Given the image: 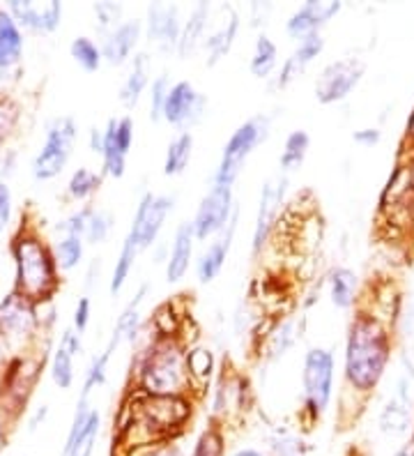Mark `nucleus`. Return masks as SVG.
<instances>
[{
    "label": "nucleus",
    "instance_id": "a19ab883",
    "mask_svg": "<svg viewBox=\"0 0 414 456\" xmlns=\"http://www.w3.org/2000/svg\"><path fill=\"white\" fill-rule=\"evenodd\" d=\"M297 341V321H286V323H281L279 328L272 332L270 337V348H267V353L272 355V360H276L279 355H286V351L290 348V346Z\"/></svg>",
    "mask_w": 414,
    "mask_h": 456
},
{
    "label": "nucleus",
    "instance_id": "9b49d317",
    "mask_svg": "<svg viewBox=\"0 0 414 456\" xmlns=\"http://www.w3.org/2000/svg\"><path fill=\"white\" fill-rule=\"evenodd\" d=\"M134 143V120L132 116L110 118L104 129V148H101V159H104V175L110 178H125L127 173V157Z\"/></svg>",
    "mask_w": 414,
    "mask_h": 456
},
{
    "label": "nucleus",
    "instance_id": "aec40b11",
    "mask_svg": "<svg viewBox=\"0 0 414 456\" xmlns=\"http://www.w3.org/2000/svg\"><path fill=\"white\" fill-rule=\"evenodd\" d=\"M37 328V318H35V306L12 293L3 305H0V334L7 339H23L30 337Z\"/></svg>",
    "mask_w": 414,
    "mask_h": 456
},
{
    "label": "nucleus",
    "instance_id": "7c9ffc66",
    "mask_svg": "<svg viewBox=\"0 0 414 456\" xmlns=\"http://www.w3.org/2000/svg\"><path fill=\"white\" fill-rule=\"evenodd\" d=\"M276 65H279V49H276L274 39L270 35L260 33L254 45V56L248 62V69L256 78H270Z\"/></svg>",
    "mask_w": 414,
    "mask_h": 456
},
{
    "label": "nucleus",
    "instance_id": "5701e85b",
    "mask_svg": "<svg viewBox=\"0 0 414 456\" xmlns=\"http://www.w3.org/2000/svg\"><path fill=\"white\" fill-rule=\"evenodd\" d=\"M81 353V334L74 328L65 330L61 344L51 357V379L61 390H69L74 385V357Z\"/></svg>",
    "mask_w": 414,
    "mask_h": 456
},
{
    "label": "nucleus",
    "instance_id": "f3484780",
    "mask_svg": "<svg viewBox=\"0 0 414 456\" xmlns=\"http://www.w3.org/2000/svg\"><path fill=\"white\" fill-rule=\"evenodd\" d=\"M238 219L239 210H235L232 219L228 222V226L221 231L216 238H212V242L205 247V251L199 256V263H196V274H199L200 284H210L219 277V273L226 265V258L231 254L232 238H235V231H238Z\"/></svg>",
    "mask_w": 414,
    "mask_h": 456
},
{
    "label": "nucleus",
    "instance_id": "603ef678",
    "mask_svg": "<svg viewBox=\"0 0 414 456\" xmlns=\"http://www.w3.org/2000/svg\"><path fill=\"white\" fill-rule=\"evenodd\" d=\"M231 456H270V454L263 450H256V447H239V450L232 452Z\"/></svg>",
    "mask_w": 414,
    "mask_h": 456
},
{
    "label": "nucleus",
    "instance_id": "58836bf2",
    "mask_svg": "<svg viewBox=\"0 0 414 456\" xmlns=\"http://www.w3.org/2000/svg\"><path fill=\"white\" fill-rule=\"evenodd\" d=\"M110 231H113V217H110V212L90 208L88 222H85V233H83V242H85V245H101V242L109 238Z\"/></svg>",
    "mask_w": 414,
    "mask_h": 456
},
{
    "label": "nucleus",
    "instance_id": "20e7f679",
    "mask_svg": "<svg viewBox=\"0 0 414 456\" xmlns=\"http://www.w3.org/2000/svg\"><path fill=\"white\" fill-rule=\"evenodd\" d=\"M267 132H270V118L263 116V113L248 118L247 123L239 125L221 151L219 167H216L212 183L232 187L235 180L239 178V173L247 167L248 157L254 155L256 148L267 139Z\"/></svg>",
    "mask_w": 414,
    "mask_h": 456
},
{
    "label": "nucleus",
    "instance_id": "39448f33",
    "mask_svg": "<svg viewBox=\"0 0 414 456\" xmlns=\"http://www.w3.org/2000/svg\"><path fill=\"white\" fill-rule=\"evenodd\" d=\"M74 143H77V123L69 116L53 118L46 127L45 145L33 159V178L39 183L58 178L65 171L67 162L72 159Z\"/></svg>",
    "mask_w": 414,
    "mask_h": 456
},
{
    "label": "nucleus",
    "instance_id": "8fccbe9b",
    "mask_svg": "<svg viewBox=\"0 0 414 456\" xmlns=\"http://www.w3.org/2000/svg\"><path fill=\"white\" fill-rule=\"evenodd\" d=\"M101 148H104V129H90V151L101 155Z\"/></svg>",
    "mask_w": 414,
    "mask_h": 456
},
{
    "label": "nucleus",
    "instance_id": "e433bc0d",
    "mask_svg": "<svg viewBox=\"0 0 414 456\" xmlns=\"http://www.w3.org/2000/svg\"><path fill=\"white\" fill-rule=\"evenodd\" d=\"M187 367L189 376H191L193 392H196L199 387H205L207 380H210L212 371H215V357L207 348H191V351H187Z\"/></svg>",
    "mask_w": 414,
    "mask_h": 456
},
{
    "label": "nucleus",
    "instance_id": "de8ad7c7",
    "mask_svg": "<svg viewBox=\"0 0 414 456\" xmlns=\"http://www.w3.org/2000/svg\"><path fill=\"white\" fill-rule=\"evenodd\" d=\"M12 222V191L3 180H0V233L10 226Z\"/></svg>",
    "mask_w": 414,
    "mask_h": 456
},
{
    "label": "nucleus",
    "instance_id": "c85d7f7f",
    "mask_svg": "<svg viewBox=\"0 0 414 456\" xmlns=\"http://www.w3.org/2000/svg\"><path fill=\"white\" fill-rule=\"evenodd\" d=\"M193 157V134L191 132H177L175 139L168 143L164 155V175L175 178L187 171L189 162Z\"/></svg>",
    "mask_w": 414,
    "mask_h": 456
},
{
    "label": "nucleus",
    "instance_id": "f03ea898",
    "mask_svg": "<svg viewBox=\"0 0 414 456\" xmlns=\"http://www.w3.org/2000/svg\"><path fill=\"white\" fill-rule=\"evenodd\" d=\"M134 392L148 396H191L187 346L180 337H159L145 346L134 367Z\"/></svg>",
    "mask_w": 414,
    "mask_h": 456
},
{
    "label": "nucleus",
    "instance_id": "bb28decb",
    "mask_svg": "<svg viewBox=\"0 0 414 456\" xmlns=\"http://www.w3.org/2000/svg\"><path fill=\"white\" fill-rule=\"evenodd\" d=\"M150 74H152V69H150V56L148 53H138V56H134V62H132V69H129V74L125 77V81H122L120 86V104L125 106V109H136V104L141 102V97H143L145 88L150 86Z\"/></svg>",
    "mask_w": 414,
    "mask_h": 456
},
{
    "label": "nucleus",
    "instance_id": "79ce46f5",
    "mask_svg": "<svg viewBox=\"0 0 414 456\" xmlns=\"http://www.w3.org/2000/svg\"><path fill=\"white\" fill-rule=\"evenodd\" d=\"M171 78L168 74H161L152 81V88H150V118L159 123L164 120V106H166V97L171 93Z\"/></svg>",
    "mask_w": 414,
    "mask_h": 456
},
{
    "label": "nucleus",
    "instance_id": "473e14b6",
    "mask_svg": "<svg viewBox=\"0 0 414 456\" xmlns=\"http://www.w3.org/2000/svg\"><path fill=\"white\" fill-rule=\"evenodd\" d=\"M138 254H141V251H138V247L134 245L132 240L125 238V242H122V249H120V256H118L116 267H113V274H110V284H109L110 295H118L122 289H125L129 274H132L134 265H136Z\"/></svg>",
    "mask_w": 414,
    "mask_h": 456
},
{
    "label": "nucleus",
    "instance_id": "6e6d98bb",
    "mask_svg": "<svg viewBox=\"0 0 414 456\" xmlns=\"http://www.w3.org/2000/svg\"><path fill=\"white\" fill-rule=\"evenodd\" d=\"M408 141H412L414 143V113H412V118L408 120Z\"/></svg>",
    "mask_w": 414,
    "mask_h": 456
},
{
    "label": "nucleus",
    "instance_id": "393cba45",
    "mask_svg": "<svg viewBox=\"0 0 414 456\" xmlns=\"http://www.w3.org/2000/svg\"><path fill=\"white\" fill-rule=\"evenodd\" d=\"M410 418H412V399H410L408 383H398L392 399L386 401L385 411L380 415V431L386 436H401L408 431Z\"/></svg>",
    "mask_w": 414,
    "mask_h": 456
},
{
    "label": "nucleus",
    "instance_id": "423d86ee",
    "mask_svg": "<svg viewBox=\"0 0 414 456\" xmlns=\"http://www.w3.org/2000/svg\"><path fill=\"white\" fill-rule=\"evenodd\" d=\"M302 387L304 411L315 422L327 411L334 392V355L327 348H311L304 355Z\"/></svg>",
    "mask_w": 414,
    "mask_h": 456
},
{
    "label": "nucleus",
    "instance_id": "f8f14e48",
    "mask_svg": "<svg viewBox=\"0 0 414 456\" xmlns=\"http://www.w3.org/2000/svg\"><path fill=\"white\" fill-rule=\"evenodd\" d=\"M286 187L288 175H283V173L279 178H272L263 184L258 212H256L254 219V240H251V251H254L256 256L265 249L267 240H270L272 231H274V224L279 219V212H281L283 199H286Z\"/></svg>",
    "mask_w": 414,
    "mask_h": 456
},
{
    "label": "nucleus",
    "instance_id": "a211bd4d",
    "mask_svg": "<svg viewBox=\"0 0 414 456\" xmlns=\"http://www.w3.org/2000/svg\"><path fill=\"white\" fill-rule=\"evenodd\" d=\"M322 49H325V37H322V33H315V35H309V37L299 39V45L295 46L293 53L286 58L281 72H279V77L274 78L272 88L286 90L288 86H293L295 81L306 72V67H309L315 58L321 56Z\"/></svg>",
    "mask_w": 414,
    "mask_h": 456
},
{
    "label": "nucleus",
    "instance_id": "1a4fd4ad",
    "mask_svg": "<svg viewBox=\"0 0 414 456\" xmlns=\"http://www.w3.org/2000/svg\"><path fill=\"white\" fill-rule=\"evenodd\" d=\"M173 206H175L173 196L152 194V191H145L143 199L138 200L136 215H134L127 233V238L138 247V251H145L155 245L166 219L173 212Z\"/></svg>",
    "mask_w": 414,
    "mask_h": 456
},
{
    "label": "nucleus",
    "instance_id": "09e8293b",
    "mask_svg": "<svg viewBox=\"0 0 414 456\" xmlns=\"http://www.w3.org/2000/svg\"><path fill=\"white\" fill-rule=\"evenodd\" d=\"M353 139H354V143L364 145V148H373V145L380 143L382 134L377 127H366V129H359V132H354Z\"/></svg>",
    "mask_w": 414,
    "mask_h": 456
},
{
    "label": "nucleus",
    "instance_id": "4c0bfd02",
    "mask_svg": "<svg viewBox=\"0 0 414 456\" xmlns=\"http://www.w3.org/2000/svg\"><path fill=\"white\" fill-rule=\"evenodd\" d=\"M100 428H101V415L100 411L90 412L88 422L83 427V431L78 434V438L74 440V445L69 450L62 452L61 456H93L94 445H97V438H100Z\"/></svg>",
    "mask_w": 414,
    "mask_h": 456
},
{
    "label": "nucleus",
    "instance_id": "b1692460",
    "mask_svg": "<svg viewBox=\"0 0 414 456\" xmlns=\"http://www.w3.org/2000/svg\"><path fill=\"white\" fill-rule=\"evenodd\" d=\"M212 12L215 7L210 3H199L189 12L187 21L183 23V33H180V42H177V56L191 58L196 51L203 46L205 33H207V23H210Z\"/></svg>",
    "mask_w": 414,
    "mask_h": 456
},
{
    "label": "nucleus",
    "instance_id": "4d7b16f0",
    "mask_svg": "<svg viewBox=\"0 0 414 456\" xmlns=\"http://www.w3.org/2000/svg\"><path fill=\"white\" fill-rule=\"evenodd\" d=\"M0 438H3V427H0Z\"/></svg>",
    "mask_w": 414,
    "mask_h": 456
},
{
    "label": "nucleus",
    "instance_id": "c9c22d12",
    "mask_svg": "<svg viewBox=\"0 0 414 456\" xmlns=\"http://www.w3.org/2000/svg\"><path fill=\"white\" fill-rule=\"evenodd\" d=\"M69 53H72L74 62L81 67L83 72L88 74L97 72L101 67V62H104L100 45H94L90 37H74L72 45H69Z\"/></svg>",
    "mask_w": 414,
    "mask_h": 456
},
{
    "label": "nucleus",
    "instance_id": "9d476101",
    "mask_svg": "<svg viewBox=\"0 0 414 456\" xmlns=\"http://www.w3.org/2000/svg\"><path fill=\"white\" fill-rule=\"evenodd\" d=\"M207 111V97L196 90L191 81H175L171 93L166 97L164 123L180 132H191V127L200 123Z\"/></svg>",
    "mask_w": 414,
    "mask_h": 456
},
{
    "label": "nucleus",
    "instance_id": "37998d69",
    "mask_svg": "<svg viewBox=\"0 0 414 456\" xmlns=\"http://www.w3.org/2000/svg\"><path fill=\"white\" fill-rule=\"evenodd\" d=\"M267 454L270 456H304L302 440L293 434L272 436L270 445H267Z\"/></svg>",
    "mask_w": 414,
    "mask_h": 456
},
{
    "label": "nucleus",
    "instance_id": "dca6fc26",
    "mask_svg": "<svg viewBox=\"0 0 414 456\" xmlns=\"http://www.w3.org/2000/svg\"><path fill=\"white\" fill-rule=\"evenodd\" d=\"M341 3H334V0H306L302 7L290 14V19L286 21V33L295 39H304L309 35L321 33L329 23L331 17H337L341 12Z\"/></svg>",
    "mask_w": 414,
    "mask_h": 456
},
{
    "label": "nucleus",
    "instance_id": "4be33fe9",
    "mask_svg": "<svg viewBox=\"0 0 414 456\" xmlns=\"http://www.w3.org/2000/svg\"><path fill=\"white\" fill-rule=\"evenodd\" d=\"M193 247H196V233H193L191 222H183L173 235L171 254L166 258V279L171 284H177L187 277L193 261Z\"/></svg>",
    "mask_w": 414,
    "mask_h": 456
},
{
    "label": "nucleus",
    "instance_id": "ddd939ff",
    "mask_svg": "<svg viewBox=\"0 0 414 456\" xmlns=\"http://www.w3.org/2000/svg\"><path fill=\"white\" fill-rule=\"evenodd\" d=\"M248 406V383L239 373H223L221 385L216 390L215 411H212V422L221 428H228V424L235 422V418H242Z\"/></svg>",
    "mask_w": 414,
    "mask_h": 456
},
{
    "label": "nucleus",
    "instance_id": "7ed1b4c3",
    "mask_svg": "<svg viewBox=\"0 0 414 456\" xmlns=\"http://www.w3.org/2000/svg\"><path fill=\"white\" fill-rule=\"evenodd\" d=\"M12 256L17 267L14 293L33 306L49 302L61 286L53 249L39 238L37 231L21 228V233L12 242Z\"/></svg>",
    "mask_w": 414,
    "mask_h": 456
},
{
    "label": "nucleus",
    "instance_id": "49530a36",
    "mask_svg": "<svg viewBox=\"0 0 414 456\" xmlns=\"http://www.w3.org/2000/svg\"><path fill=\"white\" fill-rule=\"evenodd\" d=\"M134 454H138V456H184V452H183V447L175 445V440H168V443H159V445L145 447V450H138V452H134Z\"/></svg>",
    "mask_w": 414,
    "mask_h": 456
},
{
    "label": "nucleus",
    "instance_id": "412c9836",
    "mask_svg": "<svg viewBox=\"0 0 414 456\" xmlns=\"http://www.w3.org/2000/svg\"><path fill=\"white\" fill-rule=\"evenodd\" d=\"M221 14H223V17L219 19L221 23L203 42V49L205 53H207V65L210 67L219 65V62L231 53L232 45H235V39H238L239 33L238 10L232 5H223L221 7Z\"/></svg>",
    "mask_w": 414,
    "mask_h": 456
},
{
    "label": "nucleus",
    "instance_id": "a18cd8bd",
    "mask_svg": "<svg viewBox=\"0 0 414 456\" xmlns=\"http://www.w3.org/2000/svg\"><path fill=\"white\" fill-rule=\"evenodd\" d=\"M14 123H17V109L7 100H0V145L10 136Z\"/></svg>",
    "mask_w": 414,
    "mask_h": 456
},
{
    "label": "nucleus",
    "instance_id": "c756f323",
    "mask_svg": "<svg viewBox=\"0 0 414 456\" xmlns=\"http://www.w3.org/2000/svg\"><path fill=\"white\" fill-rule=\"evenodd\" d=\"M309 148H311L309 132H304V129H293V132L288 134L286 141H283L281 157H279V167H281L283 175L297 171V168L302 167L306 155H309Z\"/></svg>",
    "mask_w": 414,
    "mask_h": 456
},
{
    "label": "nucleus",
    "instance_id": "f704fd0d",
    "mask_svg": "<svg viewBox=\"0 0 414 456\" xmlns=\"http://www.w3.org/2000/svg\"><path fill=\"white\" fill-rule=\"evenodd\" d=\"M83 249H85V242L77 235H62L58 242H55L53 256L55 265L61 273H72L74 267H78L83 258Z\"/></svg>",
    "mask_w": 414,
    "mask_h": 456
},
{
    "label": "nucleus",
    "instance_id": "72a5a7b5",
    "mask_svg": "<svg viewBox=\"0 0 414 456\" xmlns=\"http://www.w3.org/2000/svg\"><path fill=\"white\" fill-rule=\"evenodd\" d=\"M189 456H226V428L210 422L196 438Z\"/></svg>",
    "mask_w": 414,
    "mask_h": 456
},
{
    "label": "nucleus",
    "instance_id": "6ab92c4d",
    "mask_svg": "<svg viewBox=\"0 0 414 456\" xmlns=\"http://www.w3.org/2000/svg\"><path fill=\"white\" fill-rule=\"evenodd\" d=\"M141 35H143V21H138V19L122 21L116 30H110L109 35H104L100 45L104 62H109L113 67L125 65L132 58Z\"/></svg>",
    "mask_w": 414,
    "mask_h": 456
},
{
    "label": "nucleus",
    "instance_id": "6e6552de",
    "mask_svg": "<svg viewBox=\"0 0 414 456\" xmlns=\"http://www.w3.org/2000/svg\"><path fill=\"white\" fill-rule=\"evenodd\" d=\"M235 210H238V206H235L232 187L212 183L207 194L200 199L199 208H196V215H193L191 219L196 240L216 238V235L228 226V222L232 219Z\"/></svg>",
    "mask_w": 414,
    "mask_h": 456
},
{
    "label": "nucleus",
    "instance_id": "0eeeda50",
    "mask_svg": "<svg viewBox=\"0 0 414 456\" xmlns=\"http://www.w3.org/2000/svg\"><path fill=\"white\" fill-rule=\"evenodd\" d=\"M366 72V62L357 56H343L322 67L315 78V100L321 104H337L343 102L359 86Z\"/></svg>",
    "mask_w": 414,
    "mask_h": 456
},
{
    "label": "nucleus",
    "instance_id": "ea45409f",
    "mask_svg": "<svg viewBox=\"0 0 414 456\" xmlns=\"http://www.w3.org/2000/svg\"><path fill=\"white\" fill-rule=\"evenodd\" d=\"M93 12L94 19H97L94 28L100 30V35L104 37V35H109L110 30H116L120 26L125 7L120 3H97V5H93Z\"/></svg>",
    "mask_w": 414,
    "mask_h": 456
},
{
    "label": "nucleus",
    "instance_id": "c03bdc74",
    "mask_svg": "<svg viewBox=\"0 0 414 456\" xmlns=\"http://www.w3.org/2000/svg\"><path fill=\"white\" fill-rule=\"evenodd\" d=\"M90 314H93V300H90V297H81V300L77 302V309H74L72 318V328L77 330L78 334H83L88 330Z\"/></svg>",
    "mask_w": 414,
    "mask_h": 456
},
{
    "label": "nucleus",
    "instance_id": "a878e982",
    "mask_svg": "<svg viewBox=\"0 0 414 456\" xmlns=\"http://www.w3.org/2000/svg\"><path fill=\"white\" fill-rule=\"evenodd\" d=\"M23 53V35L19 23L5 7H0V72L17 67Z\"/></svg>",
    "mask_w": 414,
    "mask_h": 456
},
{
    "label": "nucleus",
    "instance_id": "cd10ccee",
    "mask_svg": "<svg viewBox=\"0 0 414 456\" xmlns=\"http://www.w3.org/2000/svg\"><path fill=\"white\" fill-rule=\"evenodd\" d=\"M327 284H329V300L337 309H350V306H354L359 281L353 270H348V267L331 270Z\"/></svg>",
    "mask_w": 414,
    "mask_h": 456
},
{
    "label": "nucleus",
    "instance_id": "4468645a",
    "mask_svg": "<svg viewBox=\"0 0 414 456\" xmlns=\"http://www.w3.org/2000/svg\"><path fill=\"white\" fill-rule=\"evenodd\" d=\"M12 19L33 30V33H53L62 21V3L49 0V3H35V0H12L5 7Z\"/></svg>",
    "mask_w": 414,
    "mask_h": 456
},
{
    "label": "nucleus",
    "instance_id": "3c124183",
    "mask_svg": "<svg viewBox=\"0 0 414 456\" xmlns=\"http://www.w3.org/2000/svg\"><path fill=\"white\" fill-rule=\"evenodd\" d=\"M398 168L403 171V178H405V183H408V190L414 194V157L412 159H408L405 164H401Z\"/></svg>",
    "mask_w": 414,
    "mask_h": 456
},
{
    "label": "nucleus",
    "instance_id": "2eb2a0df",
    "mask_svg": "<svg viewBox=\"0 0 414 456\" xmlns=\"http://www.w3.org/2000/svg\"><path fill=\"white\" fill-rule=\"evenodd\" d=\"M180 33H183L180 7L168 3H152L148 7V37L161 53L177 51Z\"/></svg>",
    "mask_w": 414,
    "mask_h": 456
},
{
    "label": "nucleus",
    "instance_id": "5fc2aeb1",
    "mask_svg": "<svg viewBox=\"0 0 414 456\" xmlns=\"http://www.w3.org/2000/svg\"><path fill=\"white\" fill-rule=\"evenodd\" d=\"M394 456H414V443H408L405 447H401Z\"/></svg>",
    "mask_w": 414,
    "mask_h": 456
},
{
    "label": "nucleus",
    "instance_id": "864d4df0",
    "mask_svg": "<svg viewBox=\"0 0 414 456\" xmlns=\"http://www.w3.org/2000/svg\"><path fill=\"white\" fill-rule=\"evenodd\" d=\"M46 412H49V408H46V406H42V408H39V411L35 412V418L30 419V424H28V428H30V431H35V428L39 427V422H45Z\"/></svg>",
    "mask_w": 414,
    "mask_h": 456
},
{
    "label": "nucleus",
    "instance_id": "2f4dec72",
    "mask_svg": "<svg viewBox=\"0 0 414 456\" xmlns=\"http://www.w3.org/2000/svg\"><path fill=\"white\" fill-rule=\"evenodd\" d=\"M101 183H104V175L88 167H81L72 173L69 184H67V194L74 200H88L93 199L97 191H100Z\"/></svg>",
    "mask_w": 414,
    "mask_h": 456
},
{
    "label": "nucleus",
    "instance_id": "f257e3e1",
    "mask_svg": "<svg viewBox=\"0 0 414 456\" xmlns=\"http://www.w3.org/2000/svg\"><path fill=\"white\" fill-rule=\"evenodd\" d=\"M392 360L389 325L373 312H359L353 318L345 339V380L357 395H370L380 385Z\"/></svg>",
    "mask_w": 414,
    "mask_h": 456
}]
</instances>
